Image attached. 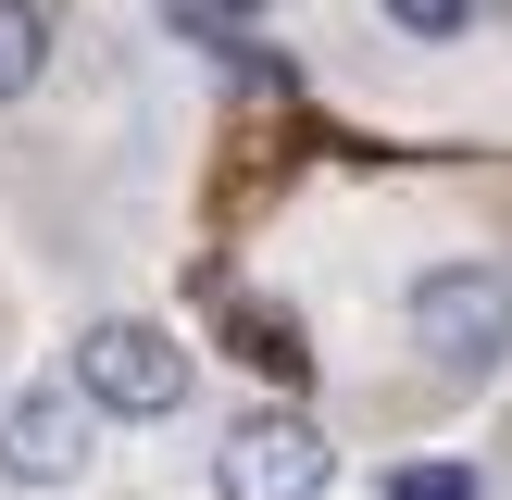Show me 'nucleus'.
Masks as SVG:
<instances>
[{"mask_svg": "<svg viewBox=\"0 0 512 500\" xmlns=\"http://www.w3.org/2000/svg\"><path fill=\"white\" fill-rule=\"evenodd\" d=\"M63 388L88 400L100 425H175L200 400V363H188V338L150 325V313H88L75 350H63Z\"/></svg>", "mask_w": 512, "mask_h": 500, "instance_id": "f257e3e1", "label": "nucleus"}, {"mask_svg": "<svg viewBox=\"0 0 512 500\" xmlns=\"http://www.w3.org/2000/svg\"><path fill=\"white\" fill-rule=\"evenodd\" d=\"M400 338H413V363L438 375V388H488L512 363V263H425L413 300H400Z\"/></svg>", "mask_w": 512, "mask_h": 500, "instance_id": "f03ea898", "label": "nucleus"}, {"mask_svg": "<svg viewBox=\"0 0 512 500\" xmlns=\"http://www.w3.org/2000/svg\"><path fill=\"white\" fill-rule=\"evenodd\" d=\"M213 500H338V450H325L313 413L263 400L213 438Z\"/></svg>", "mask_w": 512, "mask_h": 500, "instance_id": "7ed1b4c3", "label": "nucleus"}, {"mask_svg": "<svg viewBox=\"0 0 512 500\" xmlns=\"http://www.w3.org/2000/svg\"><path fill=\"white\" fill-rule=\"evenodd\" d=\"M88 463H100V413L63 375H25V388L0 400V488L63 500V488H88Z\"/></svg>", "mask_w": 512, "mask_h": 500, "instance_id": "20e7f679", "label": "nucleus"}, {"mask_svg": "<svg viewBox=\"0 0 512 500\" xmlns=\"http://www.w3.org/2000/svg\"><path fill=\"white\" fill-rule=\"evenodd\" d=\"M38 75H50V0H0V113L38 100Z\"/></svg>", "mask_w": 512, "mask_h": 500, "instance_id": "39448f33", "label": "nucleus"}, {"mask_svg": "<svg viewBox=\"0 0 512 500\" xmlns=\"http://www.w3.org/2000/svg\"><path fill=\"white\" fill-rule=\"evenodd\" d=\"M225 350H250L275 388H300V325H288V313H263V300H225Z\"/></svg>", "mask_w": 512, "mask_h": 500, "instance_id": "423d86ee", "label": "nucleus"}, {"mask_svg": "<svg viewBox=\"0 0 512 500\" xmlns=\"http://www.w3.org/2000/svg\"><path fill=\"white\" fill-rule=\"evenodd\" d=\"M375 13H388V38L450 50V38H475V25H488V0H375Z\"/></svg>", "mask_w": 512, "mask_h": 500, "instance_id": "0eeeda50", "label": "nucleus"}, {"mask_svg": "<svg viewBox=\"0 0 512 500\" xmlns=\"http://www.w3.org/2000/svg\"><path fill=\"white\" fill-rule=\"evenodd\" d=\"M375 500H488V475H475V463H388Z\"/></svg>", "mask_w": 512, "mask_h": 500, "instance_id": "6e6552de", "label": "nucleus"}, {"mask_svg": "<svg viewBox=\"0 0 512 500\" xmlns=\"http://www.w3.org/2000/svg\"><path fill=\"white\" fill-rule=\"evenodd\" d=\"M238 13H263V0H238Z\"/></svg>", "mask_w": 512, "mask_h": 500, "instance_id": "1a4fd4ad", "label": "nucleus"}]
</instances>
